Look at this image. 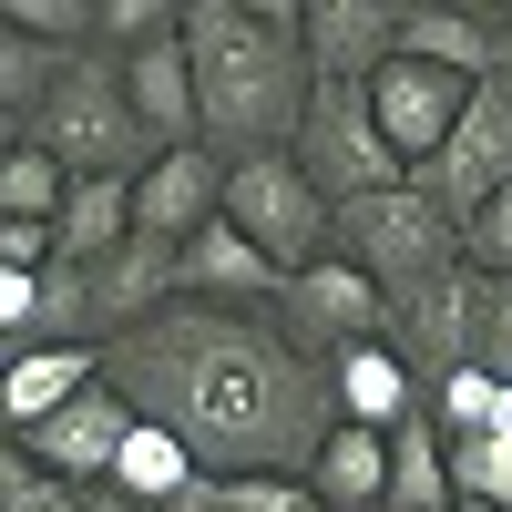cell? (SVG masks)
<instances>
[{"mask_svg": "<svg viewBox=\"0 0 512 512\" xmlns=\"http://www.w3.org/2000/svg\"><path fill=\"white\" fill-rule=\"evenodd\" d=\"M113 390L164 420L205 472H287L318 461V441L338 431L308 359L226 308H164L134 338H113Z\"/></svg>", "mask_w": 512, "mask_h": 512, "instance_id": "cell-1", "label": "cell"}, {"mask_svg": "<svg viewBox=\"0 0 512 512\" xmlns=\"http://www.w3.org/2000/svg\"><path fill=\"white\" fill-rule=\"evenodd\" d=\"M185 52L205 93V144H236V164L297 144V123L318 103L308 11H287V0H185Z\"/></svg>", "mask_w": 512, "mask_h": 512, "instance_id": "cell-2", "label": "cell"}, {"mask_svg": "<svg viewBox=\"0 0 512 512\" xmlns=\"http://www.w3.org/2000/svg\"><path fill=\"white\" fill-rule=\"evenodd\" d=\"M11 144H41L72 185H82V175H134V185H144V164L164 154V144L144 134L134 93H123V62L103 52V41L62 62V82H52V103H41V123H31V134H11Z\"/></svg>", "mask_w": 512, "mask_h": 512, "instance_id": "cell-3", "label": "cell"}, {"mask_svg": "<svg viewBox=\"0 0 512 512\" xmlns=\"http://www.w3.org/2000/svg\"><path fill=\"white\" fill-rule=\"evenodd\" d=\"M338 256H349V267H369L379 287H390V308H400V297L441 287V277L461 267V226H451L420 185H400V195L338 205Z\"/></svg>", "mask_w": 512, "mask_h": 512, "instance_id": "cell-4", "label": "cell"}, {"mask_svg": "<svg viewBox=\"0 0 512 512\" xmlns=\"http://www.w3.org/2000/svg\"><path fill=\"white\" fill-rule=\"evenodd\" d=\"M287 154L308 164V185L328 205H369V195H400L410 185L400 144L379 134V113H369V82H318V103H308V123H297Z\"/></svg>", "mask_w": 512, "mask_h": 512, "instance_id": "cell-5", "label": "cell"}, {"mask_svg": "<svg viewBox=\"0 0 512 512\" xmlns=\"http://www.w3.org/2000/svg\"><path fill=\"white\" fill-rule=\"evenodd\" d=\"M226 226H236L246 246H267L287 277H308L318 256H338V205L308 185V164H297V154L236 164V175H226Z\"/></svg>", "mask_w": 512, "mask_h": 512, "instance_id": "cell-6", "label": "cell"}, {"mask_svg": "<svg viewBox=\"0 0 512 512\" xmlns=\"http://www.w3.org/2000/svg\"><path fill=\"white\" fill-rule=\"evenodd\" d=\"M410 185L431 195V205H441L451 226H472L482 205H502V195H512V72L472 93V113H461V134H451V144H441L431 164H420Z\"/></svg>", "mask_w": 512, "mask_h": 512, "instance_id": "cell-7", "label": "cell"}, {"mask_svg": "<svg viewBox=\"0 0 512 512\" xmlns=\"http://www.w3.org/2000/svg\"><path fill=\"white\" fill-rule=\"evenodd\" d=\"M287 328H297V359H349L390 338V287L349 256H318L308 277H287Z\"/></svg>", "mask_w": 512, "mask_h": 512, "instance_id": "cell-8", "label": "cell"}, {"mask_svg": "<svg viewBox=\"0 0 512 512\" xmlns=\"http://www.w3.org/2000/svg\"><path fill=\"white\" fill-rule=\"evenodd\" d=\"M472 93H482V82H461V72H441V62H410V52H400L390 72L369 82V113H379V134L400 144V164L420 175V164H431V154H441V144L461 134Z\"/></svg>", "mask_w": 512, "mask_h": 512, "instance_id": "cell-9", "label": "cell"}, {"mask_svg": "<svg viewBox=\"0 0 512 512\" xmlns=\"http://www.w3.org/2000/svg\"><path fill=\"white\" fill-rule=\"evenodd\" d=\"M134 431H144V410L103 379V390H82L62 420H41L21 451L41 461V472H62V482H82V492H103V482L123 472V451H134Z\"/></svg>", "mask_w": 512, "mask_h": 512, "instance_id": "cell-10", "label": "cell"}, {"mask_svg": "<svg viewBox=\"0 0 512 512\" xmlns=\"http://www.w3.org/2000/svg\"><path fill=\"white\" fill-rule=\"evenodd\" d=\"M226 175H236V164H226L216 144H175V154H154L144 185H134V226L164 236V246L205 236V226L226 216Z\"/></svg>", "mask_w": 512, "mask_h": 512, "instance_id": "cell-11", "label": "cell"}, {"mask_svg": "<svg viewBox=\"0 0 512 512\" xmlns=\"http://www.w3.org/2000/svg\"><path fill=\"white\" fill-rule=\"evenodd\" d=\"M400 21L390 0H308V72L318 82H379L400 62Z\"/></svg>", "mask_w": 512, "mask_h": 512, "instance_id": "cell-12", "label": "cell"}, {"mask_svg": "<svg viewBox=\"0 0 512 512\" xmlns=\"http://www.w3.org/2000/svg\"><path fill=\"white\" fill-rule=\"evenodd\" d=\"M175 287H185V308H256V297H287V267L216 216L205 236L175 246Z\"/></svg>", "mask_w": 512, "mask_h": 512, "instance_id": "cell-13", "label": "cell"}, {"mask_svg": "<svg viewBox=\"0 0 512 512\" xmlns=\"http://www.w3.org/2000/svg\"><path fill=\"white\" fill-rule=\"evenodd\" d=\"M400 52L410 62H441L461 82H502L512 72V21L502 11H461V0H420L400 21Z\"/></svg>", "mask_w": 512, "mask_h": 512, "instance_id": "cell-14", "label": "cell"}, {"mask_svg": "<svg viewBox=\"0 0 512 512\" xmlns=\"http://www.w3.org/2000/svg\"><path fill=\"white\" fill-rule=\"evenodd\" d=\"M328 390H338V420L349 431H379V441H400L410 420H420V369L400 338H379V349H349L328 369Z\"/></svg>", "mask_w": 512, "mask_h": 512, "instance_id": "cell-15", "label": "cell"}, {"mask_svg": "<svg viewBox=\"0 0 512 512\" xmlns=\"http://www.w3.org/2000/svg\"><path fill=\"white\" fill-rule=\"evenodd\" d=\"M113 359L103 349H11V379H0V410H11V441H31L41 420H62L82 390H103Z\"/></svg>", "mask_w": 512, "mask_h": 512, "instance_id": "cell-16", "label": "cell"}, {"mask_svg": "<svg viewBox=\"0 0 512 512\" xmlns=\"http://www.w3.org/2000/svg\"><path fill=\"white\" fill-rule=\"evenodd\" d=\"M62 267H103V256H123L144 226H134V175H82L72 205H62Z\"/></svg>", "mask_w": 512, "mask_h": 512, "instance_id": "cell-17", "label": "cell"}, {"mask_svg": "<svg viewBox=\"0 0 512 512\" xmlns=\"http://www.w3.org/2000/svg\"><path fill=\"white\" fill-rule=\"evenodd\" d=\"M308 492L328 512H390V441L338 420V431L318 441V461H308Z\"/></svg>", "mask_w": 512, "mask_h": 512, "instance_id": "cell-18", "label": "cell"}, {"mask_svg": "<svg viewBox=\"0 0 512 512\" xmlns=\"http://www.w3.org/2000/svg\"><path fill=\"white\" fill-rule=\"evenodd\" d=\"M195 482H205V461H195L175 431H164V420H144L134 451H123V472H113V492H123V502H144V512H175Z\"/></svg>", "mask_w": 512, "mask_h": 512, "instance_id": "cell-19", "label": "cell"}, {"mask_svg": "<svg viewBox=\"0 0 512 512\" xmlns=\"http://www.w3.org/2000/svg\"><path fill=\"white\" fill-rule=\"evenodd\" d=\"M390 512H461V482H451V441L441 420H410L390 441Z\"/></svg>", "mask_w": 512, "mask_h": 512, "instance_id": "cell-20", "label": "cell"}, {"mask_svg": "<svg viewBox=\"0 0 512 512\" xmlns=\"http://www.w3.org/2000/svg\"><path fill=\"white\" fill-rule=\"evenodd\" d=\"M431 420H441V441H492L502 420H512V390H502L492 369L461 359V369H441V379H431Z\"/></svg>", "mask_w": 512, "mask_h": 512, "instance_id": "cell-21", "label": "cell"}, {"mask_svg": "<svg viewBox=\"0 0 512 512\" xmlns=\"http://www.w3.org/2000/svg\"><path fill=\"white\" fill-rule=\"evenodd\" d=\"M461 338H472V369H492L512 390V277H472L461 267Z\"/></svg>", "mask_w": 512, "mask_h": 512, "instance_id": "cell-22", "label": "cell"}, {"mask_svg": "<svg viewBox=\"0 0 512 512\" xmlns=\"http://www.w3.org/2000/svg\"><path fill=\"white\" fill-rule=\"evenodd\" d=\"M62 205H72V175L41 144H11V164H0V216L11 226H62Z\"/></svg>", "mask_w": 512, "mask_h": 512, "instance_id": "cell-23", "label": "cell"}, {"mask_svg": "<svg viewBox=\"0 0 512 512\" xmlns=\"http://www.w3.org/2000/svg\"><path fill=\"white\" fill-rule=\"evenodd\" d=\"M154 41H185V0H103V52L134 62Z\"/></svg>", "mask_w": 512, "mask_h": 512, "instance_id": "cell-24", "label": "cell"}, {"mask_svg": "<svg viewBox=\"0 0 512 512\" xmlns=\"http://www.w3.org/2000/svg\"><path fill=\"white\" fill-rule=\"evenodd\" d=\"M0 512H93V492L62 482V472H41L31 451H11V482H0Z\"/></svg>", "mask_w": 512, "mask_h": 512, "instance_id": "cell-25", "label": "cell"}, {"mask_svg": "<svg viewBox=\"0 0 512 512\" xmlns=\"http://www.w3.org/2000/svg\"><path fill=\"white\" fill-rule=\"evenodd\" d=\"M216 492H226V512H308L318 502L308 472H216Z\"/></svg>", "mask_w": 512, "mask_h": 512, "instance_id": "cell-26", "label": "cell"}, {"mask_svg": "<svg viewBox=\"0 0 512 512\" xmlns=\"http://www.w3.org/2000/svg\"><path fill=\"white\" fill-rule=\"evenodd\" d=\"M461 267H472V277H512V195L461 226Z\"/></svg>", "mask_w": 512, "mask_h": 512, "instance_id": "cell-27", "label": "cell"}, {"mask_svg": "<svg viewBox=\"0 0 512 512\" xmlns=\"http://www.w3.org/2000/svg\"><path fill=\"white\" fill-rule=\"evenodd\" d=\"M93 512H144V502H123V492H113V482H103V492H93Z\"/></svg>", "mask_w": 512, "mask_h": 512, "instance_id": "cell-28", "label": "cell"}, {"mask_svg": "<svg viewBox=\"0 0 512 512\" xmlns=\"http://www.w3.org/2000/svg\"><path fill=\"white\" fill-rule=\"evenodd\" d=\"M461 512H502V502H461Z\"/></svg>", "mask_w": 512, "mask_h": 512, "instance_id": "cell-29", "label": "cell"}, {"mask_svg": "<svg viewBox=\"0 0 512 512\" xmlns=\"http://www.w3.org/2000/svg\"><path fill=\"white\" fill-rule=\"evenodd\" d=\"M502 21H512V0H502Z\"/></svg>", "mask_w": 512, "mask_h": 512, "instance_id": "cell-30", "label": "cell"}]
</instances>
